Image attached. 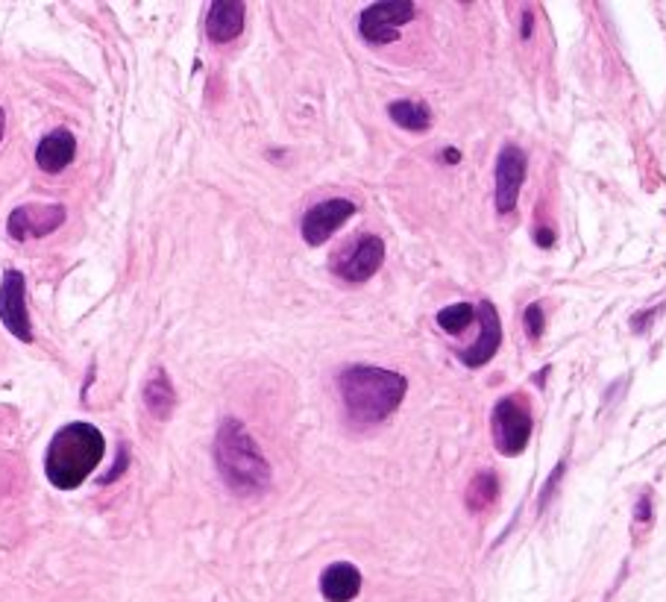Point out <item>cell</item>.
I'll use <instances>...</instances> for the list:
<instances>
[{
	"instance_id": "6da1fadb",
	"label": "cell",
	"mask_w": 666,
	"mask_h": 602,
	"mask_svg": "<svg viewBox=\"0 0 666 602\" xmlns=\"http://www.w3.org/2000/svg\"><path fill=\"white\" fill-rule=\"evenodd\" d=\"M341 400L353 423H382L397 412L406 397L408 382L402 373L373 368V364H353L338 376Z\"/></svg>"
},
{
	"instance_id": "7a4b0ae2",
	"label": "cell",
	"mask_w": 666,
	"mask_h": 602,
	"mask_svg": "<svg viewBox=\"0 0 666 602\" xmlns=\"http://www.w3.org/2000/svg\"><path fill=\"white\" fill-rule=\"evenodd\" d=\"M103 450H106V438L94 423H68L50 441L48 456H44V476L53 488L74 491L98 471Z\"/></svg>"
},
{
	"instance_id": "3957f363",
	"label": "cell",
	"mask_w": 666,
	"mask_h": 602,
	"mask_svg": "<svg viewBox=\"0 0 666 602\" xmlns=\"http://www.w3.org/2000/svg\"><path fill=\"white\" fill-rule=\"evenodd\" d=\"M215 462H218L220 479L227 482L229 491L239 497L268 491L270 464L253 435L244 430V423L227 418L220 423L218 438H215Z\"/></svg>"
},
{
	"instance_id": "277c9868",
	"label": "cell",
	"mask_w": 666,
	"mask_h": 602,
	"mask_svg": "<svg viewBox=\"0 0 666 602\" xmlns=\"http://www.w3.org/2000/svg\"><path fill=\"white\" fill-rule=\"evenodd\" d=\"M490 430H494V444L502 456H520L531 438V412L526 402L520 397L499 400L490 418Z\"/></svg>"
},
{
	"instance_id": "5b68a950",
	"label": "cell",
	"mask_w": 666,
	"mask_h": 602,
	"mask_svg": "<svg viewBox=\"0 0 666 602\" xmlns=\"http://www.w3.org/2000/svg\"><path fill=\"white\" fill-rule=\"evenodd\" d=\"M414 12L418 10H414L411 0H382V3H373L358 18L361 39L370 41V44H390V41H397L402 24L414 18Z\"/></svg>"
},
{
	"instance_id": "8992f818",
	"label": "cell",
	"mask_w": 666,
	"mask_h": 602,
	"mask_svg": "<svg viewBox=\"0 0 666 602\" xmlns=\"http://www.w3.org/2000/svg\"><path fill=\"white\" fill-rule=\"evenodd\" d=\"M382 261H385V241L379 239V235H361L349 251L335 256L332 271L338 273L344 282L361 285V282H368L382 268Z\"/></svg>"
},
{
	"instance_id": "52a82bcc",
	"label": "cell",
	"mask_w": 666,
	"mask_h": 602,
	"mask_svg": "<svg viewBox=\"0 0 666 602\" xmlns=\"http://www.w3.org/2000/svg\"><path fill=\"white\" fill-rule=\"evenodd\" d=\"M356 215V203L347 201V197H332V201L315 203L306 215H303V239L311 247H320L326 244L335 232L344 227Z\"/></svg>"
},
{
	"instance_id": "ba28073f",
	"label": "cell",
	"mask_w": 666,
	"mask_h": 602,
	"mask_svg": "<svg viewBox=\"0 0 666 602\" xmlns=\"http://www.w3.org/2000/svg\"><path fill=\"white\" fill-rule=\"evenodd\" d=\"M68 218V212L62 203H30V206H18L12 212L7 230H10L12 241H27V239H44L50 232H56Z\"/></svg>"
},
{
	"instance_id": "9c48e42d",
	"label": "cell",
	"mask_w": 666,
	"mask_h": 602,
	"mask_svg": "<svg viewBox=\"0 0 666 602\" xmlns=\"http://www.w3.org/2000/svg\"><path fill=\"white\" fill-rule=\"evenodd\" d=\"M0 321L18 338L33 342V323L27 315V282L21 271H7L0 282Z\"/></svg>"
},
{
	"instance_id": "30bf717a",
	"label": "cell",
	"mask_w": 666,
	"mask_h": 602,
	"mask_svg": "<svg viewBox=\"0 0 666 602\" xmlns=\"http://www.w3.org/2000/svg\"><path fill=\"white\" fill-rule=\"evenodd\" d=\"M526 153L520 151L517 144H505L499 151L497 159V209L502 215L514 212L520 197V189H523V180H526Z\"/></svg>"
},
{
	"instance_id": "8fae6325",
	"label": "cell",
	"mask_w": 666,
	"mask_h": 602,
	"mask_svg": "<svg viewBox=\"0 0 666 602\" xmlns=\"http://www.w3.org/2000/svg\"><path fill=\"white\" fill-rule=\"evenodd\" d=\"M478 338L476 344H470L468 350L458 353V359L464 361L468 368H482V364H488L490 359H494V353L499 350V344H502V323H499V315L497 309H494V303H482L478 306Z\"/></svg>"
},
{
	"instance_id": "7c38bea8",
	"label": "cell",
	"mask_w": 666,
	"mask_h": 602,
	"mask_svg": "<svg viewBox=\"0 0 666 602\" xmlns=\"http://www.w3.org/2000/svg\"><path fill=\"white\" fill-rule=\"evenodd\" d=\"M244 18H247V7L241 0H215L206 15V36L215 44L239 39L244 30Z\"/></svg>"
},
{
	"instance_id": "4fadbf2b",
	"label": "cell",
	"mask_w": 666,
	"mask_h": 602,
	"mask_svg": "<svg viewBox=\"0 0 666 602\" xmlns=\"http://www.w3.org/2000/svg\"><path fill=\"white\" fill-rule=\"evenodd\" d=\"M358 591H361V573L356 564L335 562L320 576V593L326 602H353Z\"/></svg>"
},
{
	"instance_id": "5bb4252c",
	"label": "cell",
	"mask_w": 666,
	"mask_h": 602,
	"mask_svg": "<svg viewBox=\"0 0 666 602\" xmlns=\"http://www.w3.org/2000/svg\"><path fill=\"white\" fill-rule=\"evenodd\" d=\"M74 153H77L74 136H71L68 130H53L39 141V148H36V165H39L44 174H60L74 162Z\"/></svg>"
},
{
	"instance_id": "9a60e30c",
	"label": "cell",
	"mask_w": 666,
	"mask_h": 602,
	"mask_svg": "<svg viewBox=\"0 0 666 602\" xmlns=\"http://www.w3.org/2000/svg\"><path fill=\"white\" fill-rule=\"evenodd\" d=\"M141 397H144V406H148V412L153 414L156 421H168L170 412H174V406H177L174 382H170V376L165 371H156L150 376Z\"/></svg>"
},
{
	"instance_id": "2e32d148",
	"label": "cell",
	"mask_w": 666,
	"mask_h": 602,
	"mask_svg": "<svg viewBox=\"0 0 666 602\" xmlns=\"http://www.w3.org/2000/svg\"><path fill=\"white\" fill-rule=\"evenodd\" d=\"M388 115L402 130L426 132L432 127V112H428L426 103L420 101H394L388 106Z\"/></svg>"
},
{
	"instance_id": "e0dca14e",
	"label": "cell",
	"mask_w": 666,
	"mask_h": 602,
	"mask_svg": "<svg viewBox=\"0 0 666 602\" xmlns=\"http://www.w3.org/2000/svg\"><path fill=\"white\" fill-rule=\"evenodd\" d=\"M499 500V479L494 471H482L473 476L468 488V509L473 514L488 512L490 505Z\"/></svg>"
},
{
	"instance_id": "ac0fdd59",
	"label": "cell",
	"mask_w": 666,
	"mask_h": 602,
	"mask_svg": "<svg viewBox=\"0 0 666 602\" xmlns=\"http://www.w3.org/2000/svg\"><path fill=\"white\" fill-rule=\"evenodd\" d=\"M473 318H476V309L470 303H456V306H447V309L438 311L440 330H447L449 335H458V332L468 330Z\"/></svg>"
},
{
	"instance_id": "d6986e66",
	"label": "cell",
	"mask_w": 666,
	"mask_h": 602,
	"mask_svg": "<svg viewBox=\"0 0 666 602\" xmlns=\"http://www.w3.org/2000/svg\"><path fill=\"white\" fill-rule=\"evenodd\" d=\"M543 330H547V321H543V309L537 306V303H531L526 309V335L528 342H540V335H543Z\"/></svg>"
},
{
	"instance_id": "ffe728a7",
	"label": "cell",
	"mask_w": 666,
	"mask_h": 602,
	"mask_svg": "<svg viewBox=\"0 0 666 602\" xmlns=\"http://www.w3.org/2000/svg\"><path fill=\"white\" fill-rule=\"evenodd\" d=\"M127 464H130V450H127V444H120V462L115 464V467H112V473H110V476H106V479H103V482L118 479V476H120V473H124V467H127Z\"/></svg>"
},
{
	"instance_id": "44dd1931",
	"label": "cell",
	"mask_w": 666,
	"mask_h": 602,
	"mask_svg": "<svg viewBox=\"0 0 666 602\" xmlns=\"http://www.w3.org/2000/svg\"><path fill=\"white\" fill-rule=\"evenodd\" d=\"M649 514H652V500L646 497H640V502H637V523H649Z\"/></svg>"
},
{
	"instance_id": "7402d4cb",
	"label": "cell",
	"mask_w": 666,
	"mask_h": 602,
	"mask_svg": "<svg viewBox=\"0 0 666 602\" xmlns=\"http://www.w3.org/2000/svg\"><path fill=\"white\" fill-rule=\"evenodd\" d=\"M535 241L540 247H552V244H555V232L547 230V227H540V230L535 232Z\"/></svg>"
},
{
	"instance_id": "603a6c76",
	"label": "cell",
	"mask_w": 666,
	"mask_h": 602,
	"mask_svg": "<svg viewBox=\"0 0 666 602\" xmlns=\"http://www.w3.org/2000/svg\"><path fill=\"white\" fill-rule=\"evenodd\" d=\"M444 159H447V162H458V159H461V153L452 151V148H449V151L444 153Z\"/></svg>"
},
{
	"instance_id": "cb8c5ba5",
	"label": "cell",
	"mask_w": 666,
	"mask_h": 602,
	"mask_svg": "<svg viewBox=\"0 0 666 602\" xmlns=\"http://www.w3.org/2000/svg\"><path fill=\"white\" fill-rule=\"evenodd\" d=\"M3 130H7V112L0 110V139H3Z\"/></svg>"
}]
</instances>
